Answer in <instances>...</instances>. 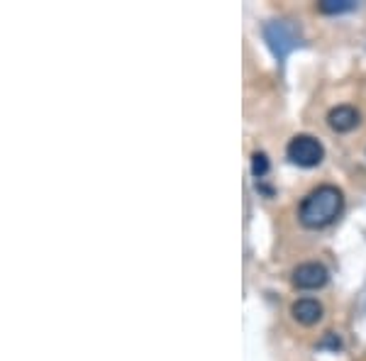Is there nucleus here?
<instances>
[{
    "instance_id": "nucleus-1",
    "label": "nucleus",
    "mask_w": 366,
    "mask_h": 361,
    "mask_svg": "<svg viewBox=\"0 0 366 361\" xmlns=\"http://www.w3.org/2000/svg\"><path fill=\"white\" fill-rule=\"evenodd\" d=\"M344 196L337 186H317L303 198L301 208H298V217H301L303 227L308 229H322L332 224L334 220L342 215Z\"/></svg>"
},
{
    "instance_id": "nucleus-2",
    "label": "nucleus",
    "mask_w": 366,
    "mask_h": 361,
    "mask_svg": "<svg viewBox=\"0 0 366 361\" xmlns=\"http://www.w3.org/2000/svg\"><path fill=\"white\" fill-rule=\"evenodd\" d=\"M286 154L293 164L303 166V169H313V166H320L325 159V146L313 134H296L286 146Z\"/></svg>"
},
{
    "instance_id": "nucleus-3",
    "label": "nucleus",
    "mask_w": 366,
    "mask_h": 361,
    "mask_svg": "<svg viewBox=\"0 0 366 361\" xmlns=\"http://www.w3.org/2000/svg\"><path fill=\"white\" fill-rule=\"evenodd\" d=\"M327 279H329V274L325 266L317 264V261H305V264L296 266L291 281L298 291H317L327 284Z\"/></svg>"
},
{
    "instance_id": "nucleus-4",
    "label": "nucleus",
    "mask_w": 366,
    "mask_h": 361,
    "mask_svg": "<svg viewBox=\"0 0 366 361\" xmlns=\"http://www.w3.org/2000/svg\"><path fill=\"white\" fill-rule=\"evenodd\" d=\"M266 39H269L271 49H274V54L279 56V59H284L298 42L293 30L286 23H271L269 27H266Z\"/></svg>"
},
{
    "instance_id": "nucleus-5",
    "label": "nucleus",
    "mask_w": 366,
    "mask_h": 361,
    "mask_svg": "<svg viewBox=\"0 0 366 361\" xmlns=\"http://www.w3.org/2000/svg\"><path fill=\"white\" fill-rule=\"evenodd\" d=\"M359 122H362V115L352 106H337L327 113V125L334 132H352Z\"/></svg>"
},
{
    "instance_id": "nucleus-6",
    "label": "nucleus",
    "mask_w": 366,
    "mask_h": 361,
    "mask_svg": "<svg viewBox=\"0 0 366 361\" xmlns=\"http://www.w3.org/2000/svg\"><path fill=\"white\" fill-rule=\"evenodd\" d=\"M291 315L296 317L301 325H315V322L322 320V305L315 300V298H298L291 305Z\"/></svg>"
},
{
    "instance_id": "nucleus-7",
    "label": "nucleus",
    "mask_w": 366,
    "mask_h": 361,
    "mask_svg": "<svg viewBox=\"0 0 366 361\" xmlns=\"http://www.w3.org/2000/svg\"><path fill=\"white\" fill-rule=\"evenodd\" d=\"M354 3L352 0H322L320 3V10L325 15H339V13H347V10H352Z\"/></svg>"
},
{
    "instance_id": "nucleus-8",
    "label": "nucleus",
    "mask_w": 366,
    "mask_h": 361,
    "mask_svg": "<svg viewBox=\"0 0 366 361\" xmlns=\"http://www.w3.org/2000/svg\"><path fill=\"white\" fill-rule=\"evenodd\" d=\"M252 174L254 179H264L269 174V159H266L264 151H254L252 154Z\"/></svg>"
}]
</instances>
